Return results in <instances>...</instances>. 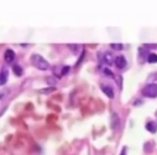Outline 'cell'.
Returning <instances> with one entry per match:
<instances>
[{"label":"cell","mask_w":157,"mask_h":155,"mask_svg":"<svg viewBox=\"0 0 157 155\" xmlns=\"http://www.w3.org/2000/svg\"><path fill=\"white\" fill-rule=\"evenodd\" d=\"M30 59H31V64L39 70L50 69V64L48 63V60L44 57L41 56V55H39V54H32Z\"/></svg>","instance_id":"cell-1"},{"label":"cell","mask_w":157,"mask_h":155,"mask_svg":"<svg viewBox=\"0 0 157 155\" xmlns=\"http://www.w3.org/2000/svg\"><path fill=\"white\" fill-rule=\"evenodd\" d=\"M142 94L145 97H150V98H155L157 97V84L156 83H150L144 86L142 89Z\"/></svg>","instance_id":"cell-2"},{"label":"cell","mask_w":157,"mask_h":155,"mask_svg":"<svg viewBox=\"0 0 157 155\" xmlns=\"http://www.w3.org/2000/svg\"><path fill=\"white\" fill-rule=\"evenodd\" d=\"M100 60H101L102 63H104V64L110 66V65L113 64V62H115V58L111 52L106 51V52H103L102 54H100Z\"/></svg>","instance_id":"cell-3"},{"label":"cell","mask_w":157,"mask_h":155,"mask_svg":"<svg viewBox=\"0 0 157 155\" xmlns=\"http://www.w3.org/2000/svg\"><path fill=\"white\" fill-rule=\"evenodd\" d=\"M115 65H116L117 68L124 69L126 67V65H127V60H126V58L123 55H120V56L115 57Z\"/></svg>","instance_id":"cell-4"},{"label":"cell","mask_w":157,"mask_h":155,"mask_svg":"<svg viewBox=\"0 0 157 155\" xmlns=\"http://www.w3.org/2000/svg\"><path fill=\"white\" fill-rule=\"evenodd\" d=\"M101 89H102V92L106 94V96L109 97V98H113V97H114V91H113V88H112L110 85H106V84H102V85H101Z\"/></svg>","instance_id":"cell-5"},{"label":"cell","mask_w":157,"mask_h":155,"mask_svg":"<svg viewBox=\"0 0 157 155\" xmlns=\"http://www.w3.org/2000/svg\"><path fill=\"white\" fill-rule=\"evenodd\" d=\"M14 58H15V53H14V51L8 48L4 53V60L7 63H12L14 60Z\"/></svg>","instance_id":"cell-6"},{"label":"cell","mask_w":157,"mask_h":155,"mask_svg":"<svg viewBox=\"0 0 157 155\" xmlns=\"http://www.w3.org/2000/svg\"><path fill=\"white\" fill-rule=\"evenodd\" d=\"M8 77H9V71L8 69L3 68L0 72V85H4L7 81H8Z\"/></svg>","instance_id":"cell-7"},{"label":"cell","mask_w":157,"mask_h":155,"mask_svg":"<svg viewBox=\"0 0 157 155\" xmlns=\"http://www.w3.org/2000/svg\"><path fill=\"white\" fill-rule=\"evenodd\" d=\"M111 126L113 129H116L118 126H120V118L116 113H113L112 114V118H111Z\"/></svg>","instance_id":"cell-8"},{"label":"cell","mask_w":157,"mask_h":155,"mask_svg":"<svg viewBox=\"0 0 157 155\" xmlns=\"http://www.w3.org/2000/svg\"><path fill=\"white\" fill-rule=\"evenodd\" d=\"M147 129L150 131V133H156L157 130V124L155 123V122H149V123H147Z\"/></svg>","instance_id":"cell-9"},{"label":"cell","mask_w":157,"mask_h":155,"mask_svg":"<svg viewBox=\"0 0 157 155\" xmlns=\"http://www.w3.org/2000/svg\"><path fill=\"white\" fill-rule=\"evenodd\" d=\"M13 71L17 77H21V75H23V69H22V67L21 66H19V65H15V66H14Z\"/></svg>","instance_id":"cell-10"},{"label":"cell","mask_w":157,"mask_h":155,"mask_svg":"<svg viewBox=\"0 0 157 155\" xmlns=\"http://www.w3.org/2000/svg\"><path fill=\"white\" fill-rule=\"evenodd\" d=\"M147 60H149V63H151V64L157 63V54H155V53L150 54L149 57H147Z\"/></svg>","instance_id":"cell-11"},{"label":"cell","mask_w":157,"mask_h":155,"mask_svg":"<svg viewBox=\"0 0 157 155\" xmlns=\"http://www.w3.org/2000/svg\"><path fill=\"white\" fill-rule=\"evenodd\" d=\"M111 48H114V50H122V48H123V45H122V44H120V43H118V44H114V43H112V44H111Z\"/></svg>","instance_id":"cell-12"},{"label":"cell","mask_w":157,"mask_h":155,"mask_svg":"<svg viewBox=\"0 0 157 155\" xmlns=\"http://www.w3.org/2000/svg\"><path fill=\"white\" fill-rule=\"evenodd\" d=\"M54 91H55V88H54V87H48V89H41V93H43V94H48V93H52V92H54Z\"/></svg>","instance_id":"cell-13"},{"label":"cell","mask_w":157,"mask_h":155,"mask_svg":"<svg viewBox=\"0 0 157 155\" xmlns=\"http://www.w3.org/2000/svg\"><path fill=\"white\" fill-rule=\"evenodd\" d=\"M69 48H71L72 52L75 54V53H77V48H79V45H77V44H73V45H72V44H70Z\"/></svg>","instance_id":"cell-14"},{"label":"cell","mask_w":157,"mask_h":155,"mask_svg":"<svg viewBox=\"0 0 157 155\" xmlns=\"http://www.w3.org/2000/svg\"><path fill=\"white\" fill-rule=\"evenodd\" d=\"M69 69H70V67H67V66H66V67H64V68H63V70H61V75H65L67 72H69Z\"/></svg>","instance_id":"cell-15"},{"label":"cell","mask_w":157,"mask_h":155,"mask_svg":"<svg viewBox=\"0 0 157 155\" xmlns=\"http://www.w3.org/2000/svg\"><path fill=\"white\" fill-rule=\"evenodd\" d=\"M103 71H104V73H106V75H110V77H111V75H113V72H112V71H110V70L108 69V68H104Z\"/></svg>","instance_id":"cell-16"},{"label":"cell","mask_w":157,"mask_h":155,"mask_svg":"<svg viewBox=\"0 0 157 155\" xmlns=\"http://www.w3.org/2000/svg\"><path fill=\"white\" fill-rule=\"evenodd\" d=\"M121 155H126V150L124 149V150L122 151V153H121Z\"/></svg>","instance_id":"cell-17"},{"label":"cell","mask_w":157,"mask_h":155,"mask_svg":"<svg viewBox=\"0 0 157 155\" xmlns=\"http://www.w3.org/2000/svg\"><path fill=\"white\" fill-rule=\"evenodd\" d=\"M156 118H157V112H156Z\"/></svg>","instance_id":"cell-18"}]
</instances>
